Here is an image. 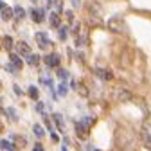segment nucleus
Segmentation results:
<instances>
[{"instance_id": "obj_18", "label": "nucleus", "mask_w": 151, "mask_h": 151, "mask_svg": "<svg viewBox=\"0 0 151 151\" xmlns=\"http://www.w3.org/2000/svg\"><path fill=\"white\" fill-rule=\"evenodd\" d=\"M0 13H2V18H4L6 22H7V20H11V18H13V9H11V7H4V9L0 11Z\"/></svg>"}, {"instance_id": "obj_26", "label": "nucleus", "mask_w": 151, "mask_h": 151, "mask_svg": "<svg viewBox=\"0 0 151 151\" xmlns=\"http://www.w3.org/2000/svg\"><path fill=\"white\" fill-rule=\"evenodd\" d=\"M65 16H67V24L72 25L74 24V13L72 11H65Z\"/></svg>"}, {"instance_id": "obj_29", "label": "nucleus", "mask_w": 151, "mask_h": 151, "mask_svg": "<svg viewBox=\"0 0 151 151\" xmlns=\"http://www.w3.org/2000/svg\"><path fill=\"white\" fill-rule=\"evenodd\" d=\"M36 111L43 113V103H36Z\"/></svg>"}, {"instance_id": "obj_14", "label": "nucleus", "mask_w": 151, "mask_h": 151, "mask_svg": "<svg viewBox=\"0 0 151 151\" xmlns=\"http://www.w3.org/2000/svg\"><path fill=\"white\" fill-rule=\"evenodd\" d=\"M6 115H7L13 122H16V121H18V113H16V110H14V108H11V106H9V108H6Z\"/></svg>"}, {"instance_id": "obj_7", "label": "nucleus", "mask_w": 151, "mask_h": 151, "mask_svg": "<svg viewBox=\"0 0 151 151\" xmlns=\"http://www.w3.org/2000/svg\"><path fill=\"white\" fill-rule=\"evenodd\" d=\"M88 131H90V128H88V126H85L81 121H79V122H76V133H78V137H79V139H83V140H85V139L88 137Z\"/></svg>"}, {"instance_id": "obj_17", "label": "nucleus", "mask_w": 151, "mask_h": 151, "mask_svg": "<svg viewBox=\"0 0 151 151\" xmlns=\"http://www.w3.org/2000/svg\"><path fill=\"white\" fill-rule=\"evenodd\" d=\"M27 63L32 65V67L38 65V63H40V56H38V54H29V56H27Z\"/></svg>"}, {"instance_id": "obj_3", "label": "nucleus", "mask_w": 151, "mask_h": 151, "mask_svg": "<svg viewBox=\"0 0 151 151\" xmlns=\"http://www.w3.org/2000/svg\"><path fill=\"white\" fill-rule=\"evenodd\" d=\"M140 137H142L144 146L151 151V121H146V122H144L142 131H140Z\"/></svg>"}, {"instance_id": "obj_8", "label": "nucleus", "mask_w": 151, "mask_h": 151, "mask_svg": "<svg viewBox=\"0 0 151 151\" xmlns=\"http://www.w3.org/2000/svg\"><path fill=\"white\" fill-rule=\"evenodd\" d=\"M96 76H97L99 79H104V81H110L113 78V74L108 68H96Z\"/></svg>"}, {"instance_id": "obj_33", "label": "nucleus", "mask_w": 151, "mask_h": 151, "mask_svg": "<svg viewBox=\"0 0 151 151\" xmlns=\"http://www.w3.org/2000/svg\"><path fill=\"white\" fill-rule=\"evenodd\" d=\"M4 7H6V4H4V2H2V0H0V11H2V9H4Z\"/></svg>"}, {"instance_id": "obj_6", "label": "nucleus", "mask_w": 151, "mask_h": 151, "mask_svg": "<svg viewBox=\"0 0 151 151\" xmlns=\"http://www.w3.org/2000/svg\"><path fill=\"white\" fill-rule=\"evenodd\" d=\"M131 97V92L129 90H126V88H117V92H115V99L117 101H121V103H126V101H129Z\"/></svg>"}, {"instance_id": "obj_31", "label": "nucleus", "mask_w": 151, "mask_h": 151, "mask_svg": "<svg viewBox=\"0 0 151 151\" xmlns=\"http://www.w3.org/2000/svg\"><path fill=\"white\" fill-rule=\"evenodd\" d=\"M70 2H72L74 7H79V6H81V0H70Z\"/></svg>"}, {"instance_id": "obj_13", "label": "nucleus", "mask_w": 151, "mask_h": 151, "mask_svg": "<svg viewBox=\"0 0 151 151\" xmlns=\"http://www.w3.org/2000/svg\"><path fill=\"white\" fill-rule=\"evenodd\" d=\"M52 119H54V122H56V126H58V129H60V131H63V129H65V122H63V117L60 115V113H54Z\"/></svg>"}, {"instance_id": "obj_32", "label": "nucleus", "mask_w": 151, "mask_h": 151, "mask_svg": "<svg viewBox=\"0 0 151 151\" xmlns=\"http://www.w3.org/2000/svg\"><path fill=\"white\" fill-rule=\"evenodd\" d=\"M50 139H52L54 142H58V135H56V133H50Z\"/></svg>"}, {"instance_id": "obj_10", "label": "nucleus", "mask_w": 151, "mask_h": 151, "mask_svg": "<svg viewBox=\"0 0 151 151\" xmlns=\"http://www.w3.org/2000/svg\"><path fill=\"white\" fill-rule=\"evenodd\" d=\"M16 50H18V56H29L31 54V47L25 42H18L16 43Z\"/></svg>"}, {"instance_id": "obj_2", "label": "nucleus", "mask_w": 151, "mask_h": 151, "mask_svg": "<svg viewBox=\"0 0 151 151\" xmlns=\"http://www.w3.org/2000/svg\"><path fill=\"white\" fill-rule=\"evenodd\" d=\"M106 27H108L111 32H126V24H124L122 18H119V16L110 18V20L106 22Z\"/></svg>"}, {"instance_id": "obj_5", "label": "nucleus", "mask_w": 151, "mask_h": 151, "mask_svg": "<svg viewBox=\"0 0 151 151\" xmlns=\"http://www.w3.org/2000/svg\"><path fill=\"white\" fill-rule=\"evenodd\" d=\"M60 61H61V58H60V54H56V52H50V54L45 56V63H47V67H50V68L58 67Z\"/></svg>"}, {"instance_id": "obj_36", "label": "nucleus", "mask_w": 151, "mask_h": 151, "mask_svg": "<svg viewBox=\"0 0 151 151\" xmlns=\"http://www.w3.org/2000/svg\"><path fill=\"white\" fill-rule=\"evenodd\" d=\"M31 2H36V0H31Z\"/></svg>"}, {"instance_id": "obj_9", "label": "nucleus", "mask_w": 151, "mask_h": 151, "mask_svg": "<svg viewBox=\"0 0 151 151\" xmlns=\"http://www.w3.org/2000/svg\"><path fill=\"white\" fill-rule=\"evenodd\" d=\"M31 16H32V20H34L36 24H42L43 18H45V11H43V9H34V7H32Z\"/></svg>"}, {"instance_id": "obj_4", "label": "nucleus", "mask_w": 151, "mask_h": 151, "mask_svg": "<svg viewBox=\"0 0 151 151\" xmlns=\"http://www.w3.org/2000/svg\"><path fill=\"white\" fill-rule=\"evenodd\" d=\"M34 38H36V42H38V47L40 49H49L52 43H50V40H49V36L43 32V31H38L36 34H34Z\"/></svg>"}, {"instance_id": "obj_27", "label": "nucleus", "mask_w": 151, "mask_h": 151, "mask_svg": "<svg viewBox=\"0 0 151 151\" xmlns=\"http://www.w3.org/2000/svg\"><path fill=\"white\" fill-rule=\"evenodd\" d=\"M81 122H83L85 126H88V128H90L93 122H96V119H93V117H83V121H81Z\"/></svg>"}, {"instance_id": "obj_16", "label": "nucleus", "mask_w": 151, "mask_h": 151, "mask_svg": "<svg viewBox=\"0 0 151 151\" xmlns=\"http://www.w3.org/2000/svg\"><path fill=\"white\" fill-rule=\"evenodd\" d=\"M32 131H34V135H36L38 139H43V135H45V131H43V128H42L40 124H34V126H32Z\"/></svg>"}, {"instance_id": "obj_20", "label": "nucleus", "mask_w": 151, "mask_h": 151, "mask_svg": "<svg viewBox=\"0 0 151 151\" xmlns=\"http://www.w3.org/2000/svg\"><path fill=\"white\" fill-rule=\"evenodd\" d=\"M29 97L31 99H38V97H40V92H38L36 86H29Z\"/></svg>"}, {"instance_id": "obj_23", "label": "nucleus", "mask_w": 151, "mask_h": 151, "mask_svg": "<svg viewBox=\"0 0 151 151\" xmlns=\"http://www.w3.org/2000/svg\"><path fill=\"white\" fill-rule=\"evenodd\" d=\"M58 29H60V40H67L68 29H67V27H58Z\"/></svg>"}, {"instance_id": "obj_19", "label": "nucleus", "mask_w": 151, "mask_h": 151, "mask_svg": "<svg viewBox=\"0 0 151 151\" xmlns=\"http://www.w3.org/2000/svg\"><path fill=\"white\" fill-rule=\"evenodd\" d=\"M0 147H2L4 151H14V149H16L9 140H2V142H0Z\"/></svg>"}, {"instance_id": "obj_24", "label": "nucleus", "mask_w": 151, "mask_h": 151, "mask_svg": "<svg viewBox=\"0 0 151 151\" xmlns=\"http://www.w3.org/2000/svg\"><path fill=\"white\" fill-rule=\"evenodd\" d=\"M67 92H68L67 85H65V83H61V85L58 86V93H60V96H63V97H65V96H67Z\"/></svg>"}, {"instance_id": "obj_28", "label": "nucleus", "mask_w": 151, "mask_h": 151, "mask_svg": "<svg viewBox=\"0 0 151 151\" xmlns=\"http://www.w3.org/2000/svg\"><path fill=\"white\" fill-rule=\"evenodd\" d=\"M14 93H16V96H22V93H24V90H22L20 86H18V85H14Z\"/></svg>"}, {"instance_id": "obj_21", "label": "nucleus", "mask_w": 151, "mask_h": 151, "mask_svg": "<svg viewBox=\"0 0 151 151\" xmlns=\"http://www.w3.org/2000/svg\"><path fill=\"white\" fill-rule=\"evenodd\" d=\"M4 49H7V50L13 49V38H11V36H6V38H4Z\"/></svg>"}, {"instance_id": "obj_11", "label": "nucleus", "mask_w": 151, "mask_h": 151, "mask_svg": "<svg viewBox=\"0 0 151 151\" xmlns=\"http://www.w3.org/2000/svg\"><path fill=\"white\" fill-rule=\"evenodd\" d=\"M49 24H50L52 27H60V25H61L60 14H58V13H50V14H49Z\"/></svg>"}, {"instance_id": "obj_34", "label": "nucleus", "mask_w": 151, "mask_h": 151, "mask_svg": "<svg viewBox=\"0 0 151 151\" xmlns=\"http://www.w3.org/2000/svg\"><path fill=\"white\" fill-rule=\"evenodd\" d=\"M54 2H56V0H47V4H49V6H54Z\"/></svg>"}, {"instance_id": "obj_1", "label": "nucleus", "mask_w": 151, "mask_h": 151, "mask_svg": "<svg viewBox=\"0 0 151 151\" xmlns=\"http://www.w3.org/2000/svg\"><path fill=\"white\" fill-rule=\"evenodd\" d=\"M101 14H103V11H101V7H99V4H90V7H88V18H90V24L92 25H99L101 24Z\"/></svg>"}, {"instance_id": "obj_30", "label": "nucleus", "mask_w": 151, "mask_h": 151, "mask_svg": "<svg viewBox=\"0 0 151 151\" xmlns=\"http://www.w3.org/2000/svg\"><path fill=\"white\" fill-rule=\"evenodd\" d=\"M32 151H43V146H42V144H34Z\"/></svg>"}, {"instance_id": "obj_35", "label": "nucleus", "mask_w": 151, "mask_h": 151, "mask_svg": "<svg viewBox=\"0 0 151 151\" xmlns=\"http://www.w3.org/2000/svg\"><path fill=\"white\" fill-rule=\"evenodd\" d=\"M61 151H68V149H67V147H65V146H63V147H61Z\"/></svg>"}, {"instance_id": "obj_15", "label": "nucleus", "mask_w": 151, "mask_h": 151, "mask_svg": "<svg viewBox=\"0 0 151 151\" xmlns=\"http://www.w3.org/2000/svg\"><path fill=\"white\" fill-rule=\"evenodd\" d=\"M13 16H14V18H18V20H22V18L25 16V11H24V7L16 6V7L13 9Z\"/></svg>"}, {"instance_id": "obj_12", "label": "nucleus", "mask_w": 151, "mask_h": 151, "mask_svg": "<svg viewBox=\"0 0 151 151\" xmlns=\"http://www.w3.org/2000/svg\"><path fill=\"white\" fill-rule=\"evenodd\" d=\"M11 63H13L14 68H22L24 67V61H22V58L18 54H11Z\"/></svg>"}, {"instance_id": "obj_25", "label": "nucleus", "mask_w": 151, "mask_h": 151, "mask_svg": "<svg viewBox=\"0 0 151 151\" xmlns=\"http://www.w3.org/2000/svg\"><path fill=\"white\" fill-rule=\"evenodd\" d=\"M76 86L79 88V93H81L83 97H86V96H88V90H86V86H85L83 83H79V85H76Z\"/></svg>"}, {"instance_id": "obj_22", "label": "nucleus", "mask_w": 151, "mask_h": 151, "mask_svg": "<svg viewBox=\"0 0 151 151\" xmlns=\"http://www.w3.org/2000/svg\"><path fill=\"white\" fill-rule=\"evenodd\" d=\"M58 78H60V79H63V81H65V79H68V70L60 68V70H58Z\"/></svg>"}]
</instances>
